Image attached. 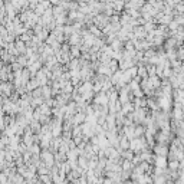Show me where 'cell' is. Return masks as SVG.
Segmentation results:
<instances>
[{"instance_id":"7","label":"cell","mask_w":184,"mask_h":184,"mask_svg":"<svg viewBox=\"0 0 184 184\" xmlns=\"http://www.w3.org/2000/svg\"><path fill=\"white\" fill-rule=\"evenodd\" d=\"M52 94H53V91H52L49 86H46V85L42 86V98H46V99H48Z\"/></svg>"},{"instance_id":"13","label":"cell","mask_w":184,"mask_h":184,"mask_svg":"<svg viewBox=\"0 0 184 184\" xmlns=\"http://www.w3.org/2000/svg\"><path fill=\"white\" fill-rule=\"evenodd\" d=\"M1 89L4 91V94H10L9 91H12V85H7V84L4 82V84L1 85Z\"/></svg>"},{"instance_id":"10","label":"cell","mask_w":184,"mask_h":184,"mask_svg":"<svg viewBox=\"0 0 184 184\" xmlns=\"http://www.w3.org/2000/svg\"><path fill=\"white\" fill-rule=\"evenodd\" d=\"M39 150H40V147H39L37 144H33L32 147H29V151H30V154H33V155H35V154L37 155V154H39Z\"/></svg>"},{"instance_id":"2","label":"cell","mask_w":184,"mask_h":184,"mask_svg":"<svg viewBox=\"0 0 184 184\" xmlns=\"http://www.w3.org/2000/svg\"><path fill=\"white\" fill-rule=\"evenodd\" d=\"M40 157H42V160H43V163L50 168L52 166H53V161H55V155L49 151V150H43L42 153H40Z\"/></svg>"},{"instance_id":"3","label":"cell","mask_w":184,"mask_h":184,"mask_svg":"<svg viewBox=\"0 0 184 184\" xmlns=\"http://www.w3.org/2000/svg\"><path fill=\"white\" fill-rule=\"evenodd\" d=\"M154 163H155V167H157V168H161V170H166V167L168 166L166 157H158V155H157L155 160H154Z\"/></svg>"},{"instance_id":"14","label":"cell","mask_w":184,"mask_h":184,"mask_svg":"<svg viewBox=\"0 0 184 184\" xmlns=\"http://www.w3.org/2000/svg\"><path fill=\"white\" fill-rule=\"evenodd\" d=\"M143 134H144V128H143V127L135 128V138H137V137H140V135H143Z\"/></svg>"},{"instance_id":"9","label":"cell","mask_w":184,"mask_h":184,"mask_svg":"<svg viewBox=\"0 0 184 184\" xmlns=\"http://www.w3.org/2000/svg\"><path fill=\"white\" fill-rule=\"evenodd\" d=\"M168 167H170L171 170H174V171H176V170H177V168L180 167V163H179V161H177L176 158H171V161L168 163Z\"/></svg>"},{"instance_id":"5","label":"cell","mask_w":184,"mask_h":184,"mask_svg":"<svg viewBox=\"0 0 184 184\" xmlns=\"http://www.w3.org/2000/svg\"><path fill=\"white\" fill-rule=\"evenodd\" d=\"M130 145H131V143H130V140H128L127 137H122V138H119V151L130 148Z\"/></svg>"},{"instance_id":"11","label":"cell","mask_w":184,"mask_h":184,"mask_svg":"<svg viewBox=\"0 0 184 184\" xmlns=\"http://www.w3.org/2000/svg\"><path fill=\"white\" fill-rule=\"evenodd\" d=\"M17 63H19L20 66H24V65H27L29 62H27V59H26V56L23 55V56H19V58H17Z\"/></svg>"},{"instance_id":"4","label":"cell","mask_w":184,"mask_h":184,"mask_svg":"<svg viewBox=\"0 0 184 184\" xmlns=\"http://www.w3.org/2000/svg\"><path fill=\"white\" fill-rule=\"evenodd\" d=\"M155 154L158 155V157H167V154H168V150H167V147L166 145H161V144H158V145H155Z\"/></svg>"},{"instance_id":"6","label":"cell","mask_w":184,"mask_h":184,"mask_svg":"<svg viewBox=\"0 0 184 184\" xmlns=\"http://www.w3.org/2000/svg\"><path fill=\"white\" fill-rule=\"evenodd\" d=\"M153 184H168V181L166 176H154Z\"/></svg>"},{"instance_id":"16","label":"cell","mask_w":184,"mask_h":184,"mask_svg":"<svg viewBox=\"0 0 184 184\" xmlns=\"http://www.w3.org/2000/svg\"><path fill=\"white\" fill-rule=\"evenodd\" d=\"M181 73H183V75H184V65H183V66H181Z\"/></svg>"},{"instance_id":"15","label":"cell","mask_w":184,"mask_h":184,"mask_svg":"<svg viewBox=\"0 0 184 184\" xmlns=\"http://www.w3.org/2000/svg\"><path fill=\"white\" fill-rule=\"evenodd\" d=\"M109 68H111V71L114 72V71H117V68H118V63H117V60H111V63H109Z\"/></svg>"},{"instance_id":"1","label":"cell","mask_w":184,"mask_h":184,"mask_svg":"<svg viewBox=\"0 0 184 184\" xmlns=\"http://www.w3.org/2000/svg\"><path fill=\"white\" fill-rule=\"evenodd\" d=\"M130 148L134 151V153H137V151H147V143H145V140L144 138H134V140H131V145H130Z\"/></svg>"},{"instance_id":"8","label":"cell","mask_w":184,"mask_h":184,"mask_svg":"<svg viewBox=\"0 0 184 184\" xmlns=\"http://www.w3.org/2000/svg\"><path fill=\"white\" fill-rule=\"evenodd\" d=\"M16 50H17V53H24V52H27L26 50V45H24V42H22V40H17V43H16Z\"/></svg>"},{"instance_id":"12","label":"cell","mask_w":184,"mask_h":184,"mask_svg":"<svg viewBox=\"0 0 184 184\" xmlns=\"http://www.w3.org/2000/svg\"><path fill=\"white\" fill-rule=\"evenodd\" d=\"M30 130H32L33 132H39V130H40V124H39V121H33Z\"/></svg>"}]
</instances>
